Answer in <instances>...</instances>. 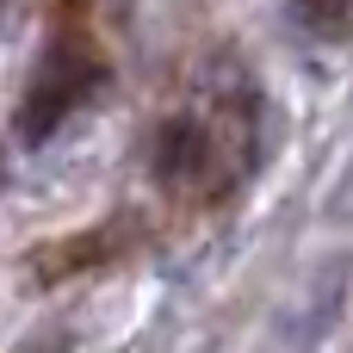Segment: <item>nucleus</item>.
<instances>
[{
	"mask_svg": "<svg viewBox=\"0 0 353 353\" xmlns=\"http://www.w3.org/2000/svg\"><path fill=\"white\" fill-rule=\"evenodd\" d=\"M99 62L93 56H62V62H50L43 74H37V87L25 93V112H19V124H25V143H43L93 87H99Z\"/></svg>",
	"mask_w": 353,
	"mask_h": 353,
	"instance_id": "nucleus-1",
	"label": "nucleus"
},
{
	"mask_svg": "<svg viewBox=\"0 0 353 353\" xmlns=\"http://www.w3.org/2000/svg\"><path fill=\"white\" fill-rule=\"evenodd\" d=\"M149 161H155V180H168V186L205 174V161H211V137H205V124H192V118H168V124L155 130Z\"/></svg>",
	"mask_w": 353,
	"mask_h": 353,
	"instance_id": "nucleus-2",
	"label": "nucleus"
},
{
	"mask_svg": "<svg viewBox=\"0 0 353 353\" xmlns=\"http://www.w3.org/2000/svg\"><path fill=\"white\" fill-rule=\"evenodd\" d=\"M292 12H298L304 31H316V37H341V31H347V0H292Z\"/></svg>",
	"mask_w": 353,
	"mask_h": 353,
	"instance_id": "nucleus-3",
	"label": "nucleus"
}]
</instances>
